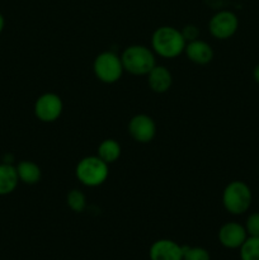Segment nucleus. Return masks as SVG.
I'll return each instance as SVG.
<instances>
[{"mask_svg": "<svg viewBox=\"0 0 259 260\" xmlns=\"http://www.w3.org/2000/svg\"><path fill=\"white\" fill-rule=\"evenodd\" d=\"M128 135L139 144H149L156 136V123L149 114H135L127 126Z\"/></svg>", "mask_w": 259, "mask_h": 260, "instance_id": "nucleus-8", "label": "nucleus"}, {"mask_svg": "<svg viewBox=\"0 0 259 260\" xmlns=\"http://www.w3.org/2000/svg\"><path fill=\"white\" fill-rule=\"evenodd\" d=\"M239 29V18L231 10H220L208 20V32L218 41L233 37Z\"/></svg>", "mask_w": 259, "mask_h": 260, "instance_id": "nucleus-7", "label": "nucleus"}, {"mask_svg": "<svg viewBox=\"0 0 259 260\" xmlns=\"http://www.w3.org/2000/svg\"><path fill=\"white\" fill-rule=\"evenodd\" d=\"M150 260H183V245L170 239H159L149 249Z\"/></svg>", "mask_w": 259, "mask_h": 260, "instance_id": "nucleus-10", "label": "nucleus"}, {"mask_svg": "<svg viewBox=\"0 0 259 260\" xmlns=\"http://www.w3.org/2000/svg\"><path fill=\"white\" fill-rule=\"evenodd\" d=\"M147 85L154 93H167L173 85V75L168 68L157 65L146 75Z\"/></svg>", "mask_w": 259, "mask_h": 260, "instance_id": "nucleus-12", "label": "nucleus"}, {"mask_svg": "<svg viewBox=\"0 0 259 260\" xmlns=\"http://www.w3.org/2000/svg\"><path fill=\"white\" fill-rule=\"evenodd\" d=\"M184 55L187 56L190 62L203 66L213 60L215 52H213V48L210 43L198 38L192 42H187L184 48Z\"/></svg>", "mask_w": 259, "mask_h": 260, "instance_id": "nucleus-11", "label": "nucleus"}, {"mask_svg": "<svg viewBox=\"0 0 259 260\" xmlns=\"http://www.w3.org/2000/svg\"><path fill=\"white\" fill-rule=\"evenodd\" d=\"M221 202L228 213L240 216L248 212L253 202L250 187L243 180H233L222 190Z\"/></svg>", "mask_w": 259, "mask_h": 260, "instance_id": "nucleus-3", "label": "nucleus"}, {"mask_svg": "<svg viewBox=\"0 0 259 260\" xmlns=\"http://www.w3.org/2000/svg\"><path fill=\"white\" fill-rule=\"evenodd\" d=\"M33 112L38 121L43 123H52L60 119L63 112V102L56 93H43L36 99Z\"/></svg>", "mask_w": 259, "mask_h": 260, "instance_id": "nucleus-6", "label": "nucleus"}, {"mask_svg": "<svg viewBox=\"0 0 259 260\" xmlns=\"http://www.w3.org/2000/svg\"><path fill=\"white\" fill-rule=\"evenodd\" d=\"M19 184L17 169L10 162L0 164V197L12 194Z\"/></svg>", "mask_w": 259, "mask_h": 260, "instance_id": "nucleus-13", "label": "nucleus"}, {"mask_svg": "<svg viewBox=\"0 0 259 260\" xmlns=\"http://www.w3.org/2000/svg\"><path fill=\"white\" fill-rule=\"evenodd\" d=\"M185 45L180 29L172 25H161L151 36V50L163 58H177L184 53Z\"/></svg>", "mask_w": 259, "mask_h": 260, "instance_id": "nucleus-1", "label": "nucleus"}, {"mask_svg": "<svg viewBox=\"0 0 259 260\" xmlns=\"http://www.w3.org/2000/svg\"><path fill=\"white\" fill-rule=\"evenodd\" d=\"M124 73L134 76H146L156 66V55L144 45L127 46L121 53Z\"/></svg>", "mask_w": 259, "mask_h": 260, "instance_id": "nucleus-2", "label": "nucleus"}, {"mask_svg": "<svg viewBox=\"0 0 259 260\" xmlns=\"http://www.w3.org/2000/svg\"><path fill=\"white\" fill-rule=\"evenodd\" d=\"M66 205L73 212L81 213L86 208V196L78 188H74L66 196Z\"/></svg>", "mask_w": 259, "mask_h": 260, "instance_id": "nucleus-17", "label": "nucleus"}, {"mask_svg": "<svg viewBox=\"0 0 259 260\" xmlns=\"http://www.w3.org/2000/svg\"><path fill=\"white\" fill-rule=\"evenodd\" d=\"M245 230L248 236H259V212H253L246 217Z\"/></svg>", "mask_w": 259, "mask_h": 260, "instance_id": "nucleus-19", "label": "nucleus"}, {"mask_svg": "<svg viewBox=\"0 0 259 260\" xmlns=\"http://www.w3.org/2000/svg\"><path fill=\"white\" fill-rule=\"evenodd\" d=\"M15 169H17L19 182L27 185H35L42 179V170L40 165L36 164L32 160H22L15 165Z\"/></svg>", "mask_w": 259, "mask_h": 260, "instance_id": "nucleus-14", "label": "nucleus"}, {"mask_svg": "<svg viewBox=\"0 0 259 260\" xmlns=\"http://www.w3.org/2000/svg\"><path fill=\"white\" fill-rule=\"evenodd\" d=\"M253 78H254V80H255L256 83L259 84V63L255 66V68H254V70H253Z\"/></svg>", "mask_w": 259, "mask_h": 260, "instance_id": "nucleus-21", "label": "nucleus"}, {"mask_svg": "<svg viewBox=\"0 0 259 260\" xmlns=\"http://www.w3.org/2000/svg\"><path fill=\"white\" fill-rule=\"evenodd\" d=\"M182 32L183 38L185 40V42H192L200 38V29H198L197 25L195 24H187L180 29Z\"/></svg>", "mask_w": 259, "mask_h": 260, "instance_id": "nucleus-20", "label": "nucleus"}, {"mask_svg": "<svg viewBox=\"0 0 259 260\" xmlns=\"http://www.w3.org/2000/svg\"><path fill=\"white\" fill-rule=\"evenodd\" d=\"M218 243L226 249L230 250H235V249H240L244 241L248 239V233L245 230V226L241 223L235 222V221H230L226 222L218 229L217 234Z\"/></svg>", "mask_w": 259, "mask_h": 260, "instance_id": "nucleus-9", "label": "nucleus"}, {"mask_svg": "<svg viewBox=\"0 0 259 260\" xmlns=\"http://www.w3.org/2000/svg\"><path fill=\"white\" fill-rule=\"evenodd\" d=\"M122 147L117 140L114 139H106L99 144L98 149H96V155L107 162L108 165L113 164L117 160L121 157Z\"/></svg>", "mask_w": 259, "mask_h": 260, "instance_id": "nucleus-15", "label": "nucleus"}, {"mask_svg": "<svg viewBox=\"0 0 259 260\" xmlns=\"http://www.w3.org/2000/svg\"><path fill=\"white\" fill-rule=\"evenodd\" d=\"M4 28H5V18H4V15L0 13V33L4 30Z\"/></svg>", "mask_w": 259, "mask_h": 260, "instance_id": "nucleus-22", "label": "nucleus"}, {"mask_svg": "<svg viewBox=\"0 0 259 260\" xmlns=\"http://www.w3.org/2000/svg\"><path fill=\"white\" fill-rule=\"evenodd\" d=\"M239 253L240 260H259V236H248Z\"/></svg>", "mask_w": 259, "mask_h": 260, "instance_id": "nucleus-16", "label": "nucleus"}, {"mask_svg": "<svg viewBox=\"0 0 259 260\" xmlns=\"http://www.w3.org/2000/svg\"><path fill=\"white\" fill-rule=\"evenodd\" d=\"M183 260H211L207 249L201 246L183 245Z\"/></svg>", "mask_w": 259, "mask_h": 260, "instance_id": "nucleus-18", "label": "nucleus"}, {"mask_svg": "<svg viewBox=\"0 0 259 260\" xmlns=\"http://www.w3.org/2000/svg\"><path fill=\"white\" fill-rule=\"evenodd\" d=\"M109 165L98 155H90L79 160L75 168V177L84 187L95 188L108 179Z\"/></svg>", "mask_w": 259, "mask_h": 260, "instance_id": "nucleus-4", "label": "nucleus"}, {"mask_svg": "<svg viewBox=\"0 0 259 260\" xmlns=\"http://www.w3.org/2000/svg\"><path fill=\"white\" fill-rule=\"evenodd\" d=\"M93 73L101 83L114 84L123 75L121 56L113 51H104L95 56L93 61Z\"/></svg>", "mask_w": 259, "mask_h": 260, "instance_id": "nucleus-5", "label": "nucleus"}]
</instances>
